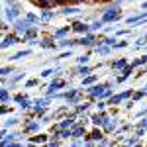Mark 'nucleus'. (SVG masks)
Returning a JSON list of instances; mask_svg holds the SVG:
<instances>
[{
  "label": "nucleus",
  "mask_w": 147,
  "mask_h": 147,
  "mask_svg": "<svg viewBox=\"0 0 147 147\" xmlns=\"http://www.w3.org/2000/svg\"><path fill=\"white\" fill-rule=\"evenodd\" d=\"M129 96H131V90H125V92H122V94H116V96H112V98L108 100V104H112V106H116V104L124 102L125 98H129Z\"/></svg>",
  "instance_id": "6"
},
{
  "label": "nucleus",
  "mask_w": 147,
  "mask_h": 147,
  "mask_svg": "<svg viewBox=\"0 0 147 147\" xmlns=\"http://www.w3.org/2000/svg\"><path fill=\"white\" fill-rule=\"evenodd\" d=\"M65 98H67V100H71V102H77V100H79V90H69V92H65Z\"/></svg>",
  "instance_id": "17"
},
{
  "label": "nucleus",
  "mask_w": 147,
  "mask_h": 147,
  "mask_svg": "<svg viewBox=\"0 0 147 147\" xmlns=\"http://www.w3.org/2000/svg\"><path fill=\"white\" fill-rule=\"evenodd\" d=\"M35 84H37V80L32 79V80H28V84H26V86H35Z\"/></svg>",
  "instance_id": "44"
},
{
  "label": "nucleus",
  "mask_w": 147,
  "mask_h": 147,
  "mask_svg": "<svg viewBox=\"0 0 147 147\" xmlns=\"http://www.w3.org/2000/svg\"><path fill=\"white\" fill-rule=\"evenodd\" d=\"M106 118H108V116H106L104 112H98V114H94V116H92L90 120H92V124H94V125H102Z\"/></svg>",
  "instance_id": "12"
},
{
  "label": "nucleus",
  "mask_w": 147,
  "mask_h": 147,
  "mask_svg": "<svg viewBox=\"0 0 147 147\" xmlns=\"http://www.w3.org/2000/svg\"><path fill=\"white\" fill-rule=\"evenodd\" d=\"M51 18H53V12H51V10H43V14H41V20H43V22H49Z\"/></svg>",
  "instance_id": "25"
},
{
  "label": "nucleus",
  "mask_w": 147,
  "mask_h": 147,
  "mask_svg": "<svg viewBox=\"0 0 147 147\" xmlns=\"http://www.w3.org/2000/svg\"><path fill=\"white\" fill-rule=\"evenodd\" d=\"M143 39H145V43H147V35H145V37H143Z\"/></svg>",
  "instance_id": "48"
},
{
  "label": "nucleus",
  "mask_w": 147,
  "mask_h": 147,
  "mask_svg": "<svg viewBox=\"0 0 147 147\" xmlns=\"http://www.w3.org/2000/svg\"><path fill=\"white\" fill-rule=\"evenodd\" d=\"M63 86H65V80H53V82L47 86V94L51 96V94H55V92L59 90V88H63Z\"/></svg>",
  "instance_id": "8"
},
{
  "label": "nucleus",
  "mask_w": 147,
  "mask_h": 147,
  "mask_svg": "<svg viewBox=\"0 0 147 147\" xmlns=\"http://www.w3.org/2000/svg\"><path fill=\"white\" fill-rule=\"evenodd\" d=\"M41 47H45V49H49V47H53V37H51V35H47V37H43V41H41Z\"/></svg>",
  "instance_id": "20"
},
{
  "label": "nucleus",
  "mask_w": 147,
  "mask_h": 147,
  "mask_svg": "<svg viewBox=\"0 0 147 147\" xmlns=\"http://www.w3.org/2000/svg\"><path fill=\"white\" fill-rule=\"evenodd\" d=\"M102 26H104V22H102V20H100V22H94V24L90 26V30H100Z\"/></svg>",
  "instance_id": "38"
},
{
  "label": "nucleus",
  "mask_w": 147,
  "mask_h": 147,
  "mask_svg": "<svg viewBox=\"0 0 147 147\" xmlns=\"http://www.w3.org/2000/svg\"><path fill=\"white\" fill-rule=\"evenodd\" d=\"M125 65H127L125 59H118V61H114V63H112V69H114V71H122Z\"/></svg>",
  "instance_id": "16"
},
{
  "label": "nucleus",
  "mask_w": 147,
  "mask_h": 147,
  "mask_svg": "<svg viewBox=\"0 0 147 147\" xmlns=\"http://www.w3.org/2000/svg\"><path fill=\"white\" fill-rule=\"evenodd\" d=\"M94 41H96V37H94V35H84V37H80V39H77V45H94Z\"/></svg>",
  "instance_id": "11"
},
{
  "label": "nucleus",
  "mask_w": 147,
  "mask_h": 147,
  "mask_svg": "<svg viewBox=\"0 0 147 147\" xmlns=\"http://www.w3.org/2000/svg\"><path fill=\"white\" fill-rule=\"evenodd\" d=\"M110 49H112V47L104 43V45H98V49H96V51H98L100 55H108V53H110Z\"/></svg>",
  "instance_id": "21"
},
{
  "label": "nucleus",
  "mask_w": 147,
  "mask_h": 147,
  "mask_svg": "<svg viewBox=\"0 0 147 147\" xmlns=\"http://www.w3.org/2000/svg\"><path fill=\"white\" fill-rule=\"evenodd\" d=\"M106 86H108V84H94V86H90V88H84V90L90 94V98H100Z\"/></svg>",
  "instance_id": "3"
},
{
  "label": "nucleus",
  "mask_w": 147,
  "mask_h": 147,
  "mask_svg": "<svg viewBox=\"0 0 147 147\" xmlns=\"http://www.w3.org/2000/svg\"><path fill=\"white\" fill-rule=\"evenodd\" d=\"M88 108H90V104H88V102H80L79 106H77V110H79V112H86Z\"/></svg>",
  "instance_id": "29"
},
{
  "label": "nucleus",
  "mask_w": 147,
  "mask_h": 147,
  "mask_svg": "<svg viewBox=\"0 0 147 147\" xmlns=\"http://www.w3.org/2000/svg\"><path fill=\"white\" fill-rule=\"evenodd\" d=\"M145 63H147V55H143V57H139V59H136L131 65H134V67H137V65H145Z\"/></svg>",
  "instance_id": "28"
},
{
  "label": "nucleus",
  "mask_w": 147,
  "mask_h": 147,
  "mask_svg": "<svg viewBox=\"0 0 147 147\" xmlns=\"http://www.w3.org/2000/svg\"><path fill=\"white\" fill-rule=\"evenodd\" d=\"M147 18V14H141V16H134V18H127L125 22H127V26H134V24H139V22H143Z\"/></svg>",
  "instance_id": "15"
},
{
  "label": "nucleus",
  "mask_w": 147,
  "mask_h": 147,
  "mask_svg": "<svg viewBox=\"0 0 147 147\" xmlns=\"http://www.w3.org/2000/svg\"><path fill=\"white\" fill-rule=\"evenodd\" d=\"M120 73H122V75H120V77H116V82H124V80L127 79L131 73H134V65H125V67L122 69Z\"/></svg>",
  "instance_id": "7"
},
{
  "label": "nucleus",
  "mask_w": 147,
  "mask_h": 147,
  "mask_svg": "<svg viewBox=\"0 0 147 147\" xmlns=\"http://www.w3.org/2000/svg\"><path fill=\"white\" fill-rule=\"evenodd\" d=\"M4 112H8V108L6 106H0V114H4Z\"/></svg>",
  "instance_id": "45"
},
{
  "label": "nucleus",
  "mask_w": 147,
  "mask_h": 147,
  "mask_svg": "<svg viewBox=\"0 0 147 147\" xmlns=\"http://www.w3.org/2000/svg\"><path fill=\"white\" fill-rule=\"evenodd\" d=\"M0 100H2V102H8V100H10V94H8V90H0Z\"/></svg>",
  "instance_id": "34"
},
{
  "label": "nucleus",
  "mask_w": 147,
  "mask_h": 147,
  "mask_svg": "<svg viewBox=\"0 0 147 147\" xmlns=\"http://www.w3.org/2000/svg\"><path fill=\"white\" fill-rule=\"evenodd\" d=\"M26 18H28V20H30L32 24H35V22H37V16H35V14H28Z\"/></svg>",
  "instance_id": "41"
},
{
  "label": "nucleus",
  "mask_w": 147,
  "mask_h": 147,
  "mask_svg": "<svg viewBox=\"0 0 147 147\" xmlns=\"http://www.w3.org/2000/svg\"><path fill=\"white\" fill-rule=\"evenodd\" d=\"M88 137H90V141H100V139H102L104 136H102V131H100V129H94V131H92V134H90Z\"/></svg>",
  "instance_id": "19"
},
{
  "label": "nucleus",
  "mask_w": 147,
  "mask_h": 147,
  "mask_svg": "<svg viewBox=\"0 0 147 147\" xmlns=\"http://www.w3.org/2000/svg\"><path fill=\"white\" fill-rule=\"evenodd\" d=\"M120 16H122V10L118 8V6H110V8H106L104 14H102V22L108 24V22H116V20H120Z\"/></svg>",
  "instance_id": "1"
},
{
  "label": "nucleus",
  "mask_w": 147,
  "mask_h": 147,
  "mask_svg": "<svg viewBox=\"0 0 147 147\" xmlns=\"http://www.w3.org/2000/svg\"><path fill=\"white\" fill-rule=\"evenodd\" d=\"M67 34H69V26H67V28H63V30H57L55 34H53V37H65Z\"/></svg>",
  "instance_id": "24"
},
{
  "label": "nucleus",
  "mask_w": 147,
  "mask_h": 147,
  "mask_svg": "<svg viewBox=\"0 0 147 147\" xmlns=\"http://www.w3.org/2000/svg\"><path fill=\"white\" fill-rule=\"evenodd\" d=\"M51 75H57V69H45L41 73V77H51Z\"/></svg>",
  "instance_id": "33"
},
{
  "label": "nucleus",
  "mask_w": 147,
  "mask_h": 147,
  "mask_svg": "<svg viewBox=\"0 0 147 147\" xmlns=\"http://www.w3.org/2000/svg\"><path fill=\"white\" fill-rule=\"evenodd\" d=\"M116 125H118V120L116 118H106L104 120V124H102V131H106V134H110V131H114L116 129Z\"/></svg>",
  "instance_id": "4"
},
{
  "label": "nucleus",
  "mask_w": 147,
  "mask_h": 147,
  "mask_svg": "<svg viewBox=\"0 0 147 147\" xmlns=\"http://www.w3.org/2000/svg\"><path fill=\"white\" fill-rule=\"evenodd\" d=\"M77 12H79V8H75V6H67V8H63V10H61V14L69 16V14H77Z\"/></svg>",
  "instance_id": "23"
},
{
  "label": "nucleus",
  "mask_w": 147,
  "mask_h": 147,
  "mask_svg": "<svg viewBox=\"0 0 147 147\" xmlns=\"http://www.w3.org/2000/svg\"><path fill=\"white\" fill-rule=\"evenodd\" d=\"M143 96H145V90L136 92V94H134V100H139V98H143Z\"/></svg>",
  "instance_id": "40"
},
{
  "label": "nucleus",
  "mask_w": 147,
  "mask_h": 147,
  "mask_svg": "<svg viewBox=\"0 0 147 147\" xmlns=\"http://www.w3.org/2000/svg\"><path fill=\"white\" fill-rule=\"evenodd\" d=\"M106 104H108V102H102V98H100V102L96 104V108H98V112H104V108H106Z\"/></svg>",
  "instance_id": "37"
},
{
  "label": "nucleus",
  "mask_w": 147,
  "mask_h": 147,
  "mask_svg": "<svg viewBox=\"0 0 147 147\" xmlns=\"http://www.w3.org/2000/svg\"><path fill=\"white\" fill-rule=\"evenodd\" d=\"M30 141H32V143H43V141H47V136H35V137H32Z\"/></svg>",
  "instance_id": "27"
},
{
  "label": "nucleus",
  "mask_w": 147,
  "mask_h": 147,
  "mask_svg": "<svg viewBox=\"0 0 147 147\" xmlns=\"http://www.w3.org/2000/svg\"><path fill=\"white\" fill-rule=\"evenodd\" d=\"M22 37L26 39V41H30V39L37 37V28H35V26H32V28H30V30H28V32H26V34H24Z\"/></svg>",
  "instance_id": "13"
},
{
  "label": "nucleus",
  "mask_w": 147,
  "mask_h": 147,
  "mask_svg": "<svg viewBox=\"0 0 147 147\" xmlns=\"http://www.w3.org/2000/svg\"><path fill=\"white\" fill-rule=\"evenodd\" d=\"M59 45L61 47H71V45H77V41H71V39H63V41H59Z\"/></svg>",
  "instance_id": "32"
},
{
  "label": "nucleus",
  "mask_w": 147,
  "mask_h": 147,
  "mask_svg": "<svg viewBox=\"0 0 147 147\" xmlns=\"http://www.w3.org/2000/svg\"><path fill=\"white\" fill-rule=\"evenodd\" d=\"M145 88H147V86H145Z\"/></svg>",
  "instance_id": "49"
},
{
  "label": "nucleus",
  "mask_w": 147,
  "mask_h": 147,
  "mask_svg": "<svg viewBox=\"0 0 147 147\" xmlns=\"http://www.w3.org/2000/svg\"><path fill=\"white\" fill-rule=\"evenodd\" d=\"M90 73H92L90 67H80V69H79V75H80V77H88Z\"/></svg>",
  "instance_id": "26"
},
{
  "label": "nucleus",
  "mask_w": 147,
  "mask_h": 147,
  "mask_svg": "<svg viewBox=\"0 0 147 147\" xmlns=\"http://www.w3.org/2000/svg\"><path fill=\"white\" fill-rule=\"evenodd\" d=\"M10 73H12V69H10V67H2V69H0V79H4V77H8Z\"/></svg>",
  "instance_id": "30"
},
{
  "label": "nucleus",
  "mask_w": 147,
  "mask_h": 147,
  "mask_svg": "<svg viewBox=\"0 0 147 147\" xmlns=\"http://www.w3.org/2000/svg\"><path fill=\"white\" fill-rule=\"evenodd\" d=\"M96 82V77H86L84 79V86H88V84H94Z\"/></svg>",
  "instance_id": "36"
},
{
  "label": "nucleus",
  "mask_w": 147,
  "mask_h": 147,
  "mask_svg": "<svg viewBox=\"0 0 147 147\" xmlns=\"http://www.w3.org/2000/svg\"><path fill=\"white\" fill-rule=\"evenodd\" d=\"M14 100L18 102V104H20V108H24V110H28V108H30V102H28V98H26V96H22V94H18Z\"/></svg>",
  "instance_id": "14"
},
{
  "label": "nucleus",
  "mask_w": 147,
  "mask_h": 147,
  "mask_svg": "<svg viewBox=\"0 0 147 147\" xmlns=\"http://www.w3.org/2000/svg\"><path fill=\"white\" fill-rule=\"evenodd\" d=\"M125 45H127V41H114L112 49H122V47H125Z\"/></svg>",
  "instance_id": "35"
},
{
  "label": "nucleus",
  "mask_w": 147,
  "mask_h": 147,
  "mask_svg": "<svg viewBox=\"0 0 147 147\" xmlns=\"http://www.w3.org/2000/svg\"><path fill=\"white\" fill-rule=\"evenodd\" d=\"M145 114H147V108H143V110H141V112L137 114V116H145Z\"/></svg>",
  "instance_id": "46"
},
{
  "label": "nucleus",
  "mask_w": 147,
  "mask_h": 147,
  "mask_svg": "<svg viewBox=\"0 0 147 147\" xmlns=\"http://www.w3.org/2000/svg\"><path fill=\"white\" fill-rule=\"evenodd\" d=\"M71 131H73V137H84V136H86V129H84V124H75Z\"/></svg>",
  "instance_id": "10"
},
{
  "label": "nucleus",
  "mask_w": 147,
  "mask_h": 147,
  "mask_svg": "<svg viewBox=\"0 0 147 147\" xmlns=\"http://www.w3.org/2000/svg\"><path fill=\"white\" fill-rule=\"evenodd\" d=\"M37 127H39V124H37V122H30V124H26L24 131H26V134H30V131H37Z\"/></svg>",
  "instance_id": "18"
},
{
  "label": "nucleus",
  "mask_w": 147,
  "mask_h": 147,
  "mask_svg": "<svg viewBox=\"0 0 147 147\" xmlns=\"http://www.w3.org/2000/svg\"><path fill=\"white\" fill-rule=\"evenodd\" d=\"M30 53H32L30 49H24V51H20V53H16V55H12L10 59H14V61H16V59H22V57H28Z\"/></svg>",
  "instance_id": "22"
},
{
  "label": "nucleus",
  "mask_w": 147,
  "mask_h": 147,
  "mask_svg": "<svg viewBox=\"0 0 147 147\" xmlns=\"http://www.w3.org/2000/svg\"><path fill=\"white\" fill-rule=\"evenodd\" d=\"M14 28H16V32H18V34L24 35L30 28H32V22H30L28 18H24V20H16V22H14Z\"/></svg>",
  "instance_id": "2"
},
{
  "label": "nucleus",
  "mask_w": 147,
  "mask_h": 147,
  "mask_svg": "<svg viewBox=\"0 0 147 147\" xmlns=\"http://www.w3.org/2000/svg\"><path fill=\"white\" fill-rule=\"evenodd\" d=\"M22 77H24V73H18L16 77H12V80H10V82H18V80L22 79Z\"/></svg>",
  "instance_id": "43"
},
{
  "label": "nucleus",
  "mask_w": 147,
  "mask_h": 147,
  "mask_svg": "<svg viewBox=\"0 0 147 147\" xmlns=\"http://www.w3.org/2000/svg\"><path fill=\"white\" fill-rule=\"evenodd\" d=\"M57 4H65V2H69V0H55Z\"/></svg>",
  "instance_id": "47"
},
{
  "label": "nucleus",
  "mask_w": 147,
  "mask_h": 147,
  "mask_svg": "<svg viewBox=\"0 0 147 147\" xmlns=\"http://www.w3.org/2000/svg\"><path fill=\"white\" fill-rule=\"evenodd\" d=\"M71 30L79 32V34H86V32H90V26H86V24H82V22H75L71 26Z\"/></svg>",
  "instance_id": "9"
},
{
  "label": "nucleus",
  "mask_w": 147,
  "mask_h": 147,
  "mask_svg": "<svg viewBox=\"0 0 147 147\" xmlns=\"http://www.w3.org/2000/svg\"><path fill=\"white\" fill-rule=\"evenodd\" d=\"M20 41V37L16 34H8L4 39H2V43H0V49H6V47H10V45H14V43H18Z\"/></svg>",
  "instance_id": "5"
},
{
  "label": "nucleus",
  "mask_w": 147,
  "mask_h": 147,
  "mask_svg": "<svg viewBox=\"0 0 147 147\" xmlns=\"http://www.w3.org/2000/svg\"><path fill=\"white\" fill-rule=\"evenodd\" d=\"M110 96H112V88H110V84H108V86L104 88V92H102L100 98H110Z\"/></svg>",
  "instance_id": "31"
},
{
  "label": "nucleus",
  "mask_w": 147,
  "mask_h": 147,
  "mask_svg": "<svg viewBox=\"0 0 147 147\" xmlns=\"http://www.w3.org/2000/svg\"><path fill=\"white\" fill-rule=\"evenodd\" d=\"M88 59H90V55H88V53H86V55L79 57V63H82V65H84V63H88Z\"/></svg>",
  "instance_id": "39"
},
{
  "label": "nucleus",
  "mask_w": 147,
  "mask_h": 147,
  "mask_svg": "<svg viewBox=\"0 0 147 147\" xmlns=\"http://www.w3.org/2000/svg\"><path fill=\"white\" fill-rule=\"evenodd\" d=\"M16 124H18V120H16V118H12V120L6 122V127H12V125H16Z\"/></svg>",
  "instance_id": "42"
}]
</instances>
